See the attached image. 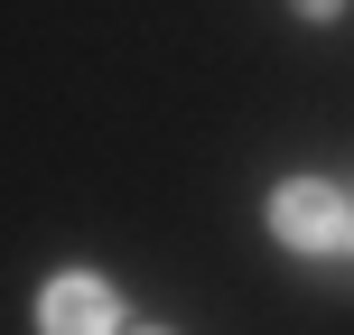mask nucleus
Instances as JSON below:
<instances>
[{
    "instance_id": "nucleus-1",
    "label": "nucleus",
    "mask_w": 354,
    "mask_h": 335,
    "mask_svg": "<svg viewBox=\"0 0 354 335\" xmlns=\"http://www.w3.org/2000/svg\"><path fill=\"white\" fill-rule=\"evenodd\" d=\"M270 242L299 251V261H354V195L336 186V177H280L261 205Z\"/></svg>"
},
{
    "instance_id": "nucleus-4",
    "label": "nucleus",
    "mask_w": 354,
    "mask_h": 335,
    "mask_svg": "<svg viewBox=\"0 0 354 335\" xmlns=\"http://www.w3.org/2000/svg\"><path fill=\"white\" fill-rule=\"evenodd\" d=\"M122 335H177V326H122Z\"/></svg>"
},
{
    "instance_id": "nucleus-2",
    "label": "nucleus",
    "mask_w": 354,
    "mask_h": 335,
    "mask_svg": "<svg viewBox=\"0 0 354 335\" xmlns=\"http://www.w3.org/2000/svg\"><path fill=\"white\" fill-rule=\"evenodd\" d=\"M122 289L103 280V270H56L47 289H37V335H122Z\"/></svg>"
},
{
    "instance_id": "nucleus-3",
    "label": "nucleus",
    "mask_w": 354,
    "mask_h": 335,
    "mask_svg": "<svg viewBox=\"0 0 354 335\" xmlns=\"http://www.w3.org/2000/svg\"><path fill=\"white\" fill-rule=\"evenodd\" d=\"M289 10H299L308 28H336V19H345V0H289Z\"/></svg>"
}]
</instances>
